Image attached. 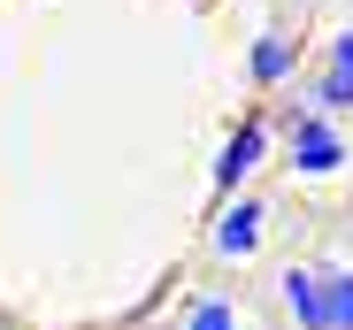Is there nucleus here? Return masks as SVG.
I'll use <instances>...</instances> for the list:
<instances>
[{
	"instance_id": "1",
	"label": "nucleus",
	"mask_w": 353,
	"mask_h": 330,
	"mask_svg": "<svg viewBox=\"0 0 353 330\" xmlns=\"http://www.w3.org/2000/svg\"><path fill=\"white\" fill-rule=\"evenodd\" d=\"M338 161H345V146H338V131L323 116H307L300 131H292V169L300 177H323V169H338Z\"/></svg>"
},
{
	"instance_id": "2",
	"label": "nucleus",
	"mask_w": 353,
	"mask_h": 330,
	"mask_svg": "<svg viewBox=\"0 0 353 330\" xmlns=\"http://www.w3.org/2000/svg\"><path fill=\"white\" fill-rule=\"evenodd\" d=\"M261 146H269V123H261V116H254V123H239V138H230V146H223V161H215V185L230 192V185H239L254 161H261Z\"/></svg>"
},
{
	"instance_id": "3",
	"label": "nucleus",
	"mask_w": 353,
	"mask_h": 330,
	"mask_svg": "<svg viewBox=\"0 0 353 330\" xmlns=\"http://www.w3.org/2000/svg\"><path fill=\"white\" fill-rule=\"evenodd\" d=\"M254 231H261V207H254V200H239V207L215 223V254H254Z\"/></svg>"
},
{
	"instance_id": "4",
	"label": "nucleus",
	"mask_w": 353,
	"mask_h": 330,
	"mask_svg": "<svg viewBox=\"0 0 353 330\" xmlns=\"http://www.w3.org/2000/svg\"><path fill=\"white\" fill-rule=\"evenodd\" d=\"M284 300H292V315H300L307 330H323V277H315V269H292V277H284Z\"/></svg>"
},
{
	"instance_id": "5",
	"label": "nucleus",
	"mask_w": 353,
	"mask_h": 330,
	"mask_svg": "<svg viewBox=\"0 0 353 330\" xmlns=\"http://www.w3.org/2000/svg\"><path fill=\"white\" fill-rule=\"evenodd\" d=\"M323 107H353V31L330 46V77H323Z\"/></svg>"
},
{
	"instance_id": "6",
	"label": "nucleus",
	"mask_w": 353,
	"mask_h": 330,
	"mask_svg": "<svg viewBox=\"0 0 353 330\" xmlns=\"http://www.w3.org/2000/svg\"><path fill=\"white\" fill-rule=\"evenodd\" d=\"M323 330H353V277H323Z\"/></svg>"
},
{
	"instance_id": "7",
	"label": "nucleus",
	"mask_w": 353,
	"mask_h": 330,
	"mask_svg": "<svg viewBox=\"0 0 353 330\" xmlns=\"http://www.w3.org/2000/svg\"><path fill=\"white\" fill-rule=\"evenodd\" d=\"M284 70H292V46L269 31V39H254V77L261 85H284Z\"/></svg>"
},
{
	"instance_id": "8",
	"label": "nucleus",
	"mask_w": 353,
	"mask_h": 330,
	"mask_svg": "<svg viewBox=\"0 0 353 330\" xmlns=\"http://www.w3.org/2000/svg\"><path fill=\"white\" fill-rule=\"evenodd\" d=\"M185 330H239V315H230L223 300H192L185 307Z\"/></svg>"
}]
</instances>
